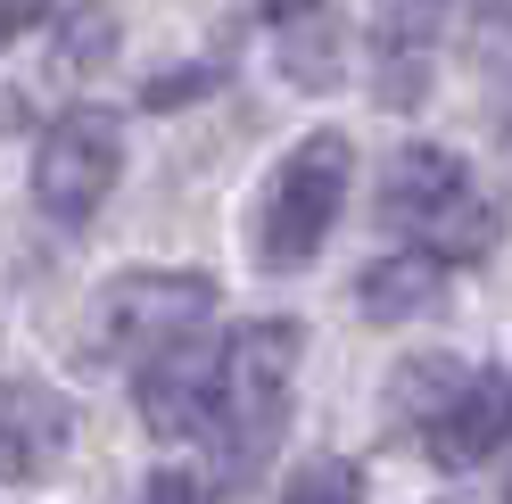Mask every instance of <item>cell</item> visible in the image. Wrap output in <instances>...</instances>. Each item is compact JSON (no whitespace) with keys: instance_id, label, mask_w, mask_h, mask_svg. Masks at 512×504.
I'll return each instance as SVG.
<instances>
[{"instance_id":"obj_12","label":"cell","mask_w":512,"mask_h":504,"mask_svg":"<svg viewBox=\"0 0 512 504\" xmlns=\"http://www.w3.org/2000/svg\"><path fill=\"white\" fill-rule=\"evenodd\" d=\"M281 504H364V471L347 455H314L290 488H281Z\"/></svg>"},{"instance_id":"obj_13","label":"cell","mask_w":512,"mask_h":504,"mask_svg":"<svg viewBox=\"0 0 512 504\" xmlns=\"http://www.w3.org/2000/svg\"><path fill=\"white\" fill-rule=\"evenodd\" d=\"M58 42H67V50H58L67 67H100L108 42H116V9H108V0H91L83 17H67V34H58Z\"/></svg>"},{"instance_id":"obj_11","label":"cell","mask_w":512,"mask_h":504,"mask_svg":"<svg viewBox=\"0 0 512 504\" xmlns=\"http://www.w3.org/2000/svg\"><path fill=\"white\" fill-rule=\"evenodd\" d=\"M430 42L422 34H405V25H380V100L389 108H413L422 100V83H430Z\"/></svg>"},{"instance_id":"obj_1","label":"cell","mask_w":512,"mask_h":504,"mask_svg":"<svg viewBox=\"0 0 512 504\" xmlns=\"http://www.w3.org/2000/svg\"><path fill=\"white\" fill-rule=\"evenodd\" d=\"M306 356V331L290 314H265V323H240L215 348V389H207V455L223 463V488H240L256 463L281 447V422H290V372Z\"/></svg>"},{"instance_id":"obj_3","label":"cell","mask_w":512,"mask_h":504,"mask_svg":"<svg viewBox=\"0 0 512 504\" xmlns=\"http://www.w3.org/2000/svg\"><path fill=\"white\" fill-rule=\"evenodd\" d=\"M215 323V281L207 273H174V265H141V273H116L100 298L83 306L75 323V356L83 364H149L157 348L207 331Z\"/></svg>"},{"instance_id":"obj_10","label":"cell","mask_w":512,"mask_h":504,"mask_svg":"<svg viewBox=\"0 0 512 504\" xmlns=\"http://www.w3.org/2000/svg\"><path fill=\"white\" fill-rule=\"evenodd\" d=\"M463 381H471V364H463V356H413V364H397V372H389V422H397V430H405V422H413V430H430V422H438V405L455 397Z\"/></svg>"},{"instance_id":"obj_6","label":"cell","mask_w":512,"mask_h":504,"mask_svg":"<svg viewBox=\"0 0 512 504\" xmlns=\"http://www.w3.org/2000/svg\"><path fill=\"white\" fill-rule=\"evenodd\" d=\"M75 397L50 381H25V372H0V488H34L50 480L75 447Z\"/></svg>"},{"instance_id":"obj_4","label":"cell","mask_w":512,"mask_h":504,"mask_svg":"<svg viewBox=\"0 0 512 504\" xmlns=\"http://www.w3.org/2000/svg\"><path fill=\"white\" fill-rule=\"evenodd\" d=\"M347 182H356V141L347 133H306L265 182V207H256V265L265 273H306L323 257L339 207H347Z\"/></svg>"},{"instance_id":"obj_14","label":"cell","mask_w":512,"mask_h":504,"mask_svg":"<svg viewBox=\"0 0 512 504\" xmlns=\"http://www.w3.org/2000/svg\"><path fill=\"white\" fill-rule=\"evenodd\" d=\"M42 17H50V0H0V50H9L17 34H34Z\"/></svg>"},{"instance_id":"obj_2","label":"cell","mask_w":512,"mask_h":504,"mask_svg":"<svg viewBox=\"0 0 512 504\" xmlns=\"http://www.w3.org/2000/svg\"><path fill=\"white\" fill-rule=\"evenodd\" d=\"M380 224L405 248H422L438 265H488L504 240V207L455 149L438 141H405L380 166Z\"/></svg>"},{"instance_id":"obj_9","label":"cell","mask_w":512,"mask_h":504,"mask_svg":"<svg viewBox=\"0 0 512 504\" xmlns=\"http://www.w3.org/2000/svg\"><path fill=\"white\" fill-rule=\"evenodd\" d=\"M446 273H455V265L422 257V248H389V257H380V265H364V281H356L364 323H413V314H438Z\"/></svg>"},{"instance_id":"obj_16","label":"cell","mask_w":512,"mask_h":504,"mask_svg":"<svg viewBox=\"0 0 512 504\" xmlns=\"http://www.w3.org/2000/svg\"><path fill=\"white\" fill-rule=\"evenodd\" d=\"M314 9V0H256V17H265V25H298Z\"/></svg>"},{"instance_id":"obj_8","label":"cell","mask_w":512,"mask_h":504,"mask_svg":"<svg viewBox=\"0 0 512 504\" xmlns=\"http://www.w3.org/2000/svg\"><path fill=\"white\" fill-rule=\"evenodd\" d=\"M422 447L438 471H479L488 455L512 447V381L504 372H471V381L438 405V422L422 430Z\"/></svg>"},{"instance_id":"obj_15","label":"cell","mask_w":512,"mask_h":504,"mask_svg":"<svg viewBox=\"0 0 512 504\" xmlns=\"http://www.w3.org/2000/svg\"><path fill=\"white\" fill-rule=\"evenodd\" d=\"M133 504H199V480H190V471H157Z\"/></svg>"},{"instance_id":"obj_7","label":"cell","mask_w":512,"mask_h":504,"mask_svg":"<svg viewBox=\"0 0 512 504\" xmlns=\"http://www.w3.org/2000/svg\"><path fill=\"white\" fill-rule=\"evenodd\" d=\"M207 389H215V331H190L174 348H157L149 364H133V405L157 438H199Z\"/></svg>"},{"instance_id":"obj_5","label":"cell","mask_w":512,"mask_h":504,"mask_svg":"<svg viewBox=\"0 0 512 504\" xmlns=\"http://www.w3.org/2000/svg\"><path fill=\"white\" fill-rule=\"evenodd\" d=\"M124 182V116L116 108H67L34 149V207L58 232H83Z\"/></svg>"}]
</instances>
